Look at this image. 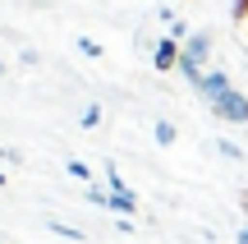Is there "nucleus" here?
<instances>
[{"instance_id":"2","label":"nucleus","mask_w":248,"mask_h":244,"mask_svg":"<svg viewBox=\"0 0 248 244\" xmlns=\"http://www.w3.org/2000/svg\"><path fill=\"white\" fill-rule=\"evenodd\" d=\"M179 60H184V46H179L175 37H166V42H156V55H152V65H156L161 74H170V69H175Z\"/></svg>"},{"instance_id":"7","label":"nucleus","mask_w":248,"mask_h":244,"mask_svg":"<svg viewBox=\"0 0 248 244\" xmlns=\"http://www.w3.org/2000/svg\"><path fill=\"white\" fill-rule=\"evenodd\" d=\"M74 46H78V51L88 55V60H101V46L92 42V37H78V42H74Z\"/></svg>"},{"instance_id":"3","label":"nucleus","mask_w":248,"mask_h":244,"mask_svg":"<svg viewBox=\"0 0 248 244\" xmlns=\"http://www.w3.org/2000/svg\"><path fill=\"white\" fill-rule=\"evenodd\" d=\"M198 92H202L207 101H221L225 92H230V74H225V69H207L202 83H198Z\"/></svg>"},{"instance_id":"8","label":"nucleus","mask_w":248,"mask_h":244,"mask_svg":"<svg viewBox=\"0 0 248 244\" xmlns=\"http://www.w3.org/2000/svg\"><path fill=\"white\" fill-rule=\"evenodd\" d=\"M97 120H101V106H97V101H92V106H88V111H83V125H88V129H92V125H97Z\"/></svg>"},{"instance_id":"4","label":"nucleus","mask_w":248,"mask_h":244,"mask_svg":"<svg viewBox=\"0 0 248 244\" xmlns=\"http://www.w3.org/2000/svg\"><path fill=\"white\" fill-rule=\"evenodd\" d=\"M110 208L115 212H138V198H133L129 189H120V194H110Z\"/></svg>"},{"instance_id":"11","label":"nucleus","mask_w":248,"mask_h":244,"mask_svg":"<svg viewBox=\"0 0 248 244\" xmlns=\"http://www.w3.org/2000/svg\"><path fill=\"white\" fill-rule=\"evenodd\" d=\"M239 244H248V226H244V230H239Z\"/></svg>"},{"instance_id":"10","label":"nucleus","mask_w":248,"mask_h":244,"mask_svg":"<svg viewBox=\"0 0 248 244\" xmlns=\"http://www.w3.org/2000/svg\"><path fill=\"white\" fill-rule=\"evenodd\" d=\"M234 18H248V0H234Z\"/></svg>"},{"instance_id":"6","label":"nucleus","mask_w":248,"mask_h":244,"mask_svg":"<svg viewBox=\"0 0 248 244\" xmlns=\"http://www.w3.org/2000/svg\"><path fill=\"white\" fill-rule=\"evenodd\" d=\"M156 143H161V147L175 143V125H170V120H156Z\"/></svg>"},{"instance_id":"1","label":"nucleus","mask_w":248,"mask_h":244,"mask_svg":"<svg viewBox=\"0 0 248 244\" xmlns=\"http://www.w3.org/2000/svg\"><path fill=\"white\" fill-rule=\"evenodd\" d=\"M212 115H216V120H225V125H248V97L230 88L221 101H212Z\"/></svg>"},{"instance_id":"9","label":"nucleus","mask_w":248,"mask_h":244,"mask_svg":"<svg viewBox=\"0 0 248 244\" xmlns=\"http://www.w3.org/2000/svg\"><path fill=\"white\" fill-rule=\"evenodd\" d=\"M69 175H74V180H88L92 171H88V166H83V162H69Z\"/></svg>"},{"instance_id":"5","label":"nucleus","mask_w":248,"mask_h":244,"mask_svg":"<svg viewBox=\"0 0 248 244\" xmlns=\"http://www.w3.org/2000/svg\"><path fill=\"white\" fill-rule=\"evenodd\" d=\"M216 152H221L225 162H244V147H239V143H230V138H221V143H216Z\"/></svg>"},{"instance_id":"12","label":"nucleus","mask_w":248,"mask_h":244,"mask_svg":"<svg viewBox=\"0 0 248 244\" xmlns=\"http://www.w3.org/2000/svg\"><path fill=\"white\" fill-rule=\"evenodd\" d=\"M244 208H248V194H244Z\"/></svg>"}]
</instances>
